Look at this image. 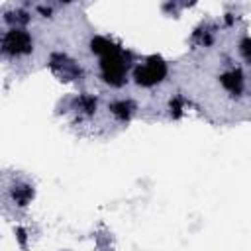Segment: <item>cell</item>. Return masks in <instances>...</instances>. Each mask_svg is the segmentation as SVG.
Segmentation results:
<instances>
[{
    "label": "cell",
    "instance_id": "obj_1",
    "mask_svg": "<svg viewBox=\"0 0 251 251\" xmlns=\"http://www.w3.org/2000/svg\"><path fill=\"white\" fill-rule=\"evenodd\" d=\"M165 76H167V63L157 55L149 57L143 65L135 67L133 71V80L141 86H153L161 82Z\"/></svg>",
    "mask_w": 251,
    "mask_h": 251
},
{
    "label": "cell",
    "instance_id": "obj_10",
    "mask_svg": "<svg viewBox=\"0 0 251 251\" xmlns=\"http://www.w3.org/2000/svg\"><path fill=\"white\" fill-rule=\"evenodd\" d=\"M6 20L8 22H20V24H27V14L25 12H22V10H18V12H12V14H8L6 16Z\"/></svg>",
    "mask_w": 251,
    "mask_h": 251
},
{
    "label": "cell",
    "instance_id": "obj_3",
    "mask_svg": "<svg viewBox=\"0 0 251 251\" xmlns=\"http://www.w3.org/2000/svg\"><path fill=\"white\" fill-rule=\"evenodd\" d=\"M2 51L6 55H10V57L31 53V37H29V33L25 29L12 27L10 31H6L4 39H2Z\"/></svg>",
    "mask_w": 251,
    "mask_h": 251
},
{
    "label": "cell",
    "instance_id": "obj_2",
    "mask_svg": "<svg viewBox=\"0 0 251 251\" xmlns=\"http://www.w3.org/2000/svg\"><path fill=\"white\" fill-rule=\"evenodd\" d=\"M100 71H102V78L112 84V86H122L126 80V71H127V61L124 57V53H114L108 57L100 59Z\"/></svg>",
    "mask_w": 251,
    "mask_h": 251
},
{
    "label": "cell",
    "instance_id": "obj_12",
    "mask_svg": "<svg viewBox=\"0 0 251 251\" xmlns=\"http://www.w3.org/2000/svg\"><path fill=\"white\" fill-rule=\"evenodd\" d=\"M241 53H243V57H245V59H249V61H251V39H249V37L241 41Z\"/></svg>",
    "mask_w": 251,
    "mask_h": 251
},
{
    "label": "cell",
    "instance_id": "obj_7",
    "mask_svg": "<svg viewBox=\"0 0 251 251\" xmlns=\"http://www.w3.org/2000/svg\"><path fill=\"white\" fill-rule=\"evenodd\" d=\"M12 198L16 200L18 206H25L33 198V188L29 184H18L12 188Z\"/></svg>",
    "mask_w": 251,
    "mask_h": 251
},
{
    "label": "cell",
    "instance_id": "obj_5",
    "mask_svg": "<svg viewBox=\"0 0 251 251\" xmlns=\"http://www.w3.org/2000/svg\"><path fill=\"white\" fill-rule=\"evenodd\" d=\"M220 80H222V86H224L227 92H231V94H239V92L243 90V75H241V71H237V69L224 73Z\"/></svg>",
    "mask_w": 251,
    "mask_h": 251
},
{
    "label": "cell",
    "instance_id": "obj_6",
    "mask_svg": "<svg viewBox=\"0 0 251 251\" xmlns=\"http://www.w3.org/2000/svg\"><path fill=\"white\" fill-rule=\"evenodd\" d=\"M90 49H92L96 55H100V59L122 51L116 43H112V41H110V39H106V37H94V39L90 41Z\"/></svg>",
    "mask_w": 251,
    "mask_h": 251
},
{
    "label": "cell",
    "instance_id": "obj_9",
    "mask_svg": "<svg viewBox=\"0 0 251 251\" xmlns=\"http://www.w3.org/2000/svg\"><path fill=\"white\" fill-rule=\"evenodd\" d=\"M78 104H80V108H82L86 114H92V112L96 110V98H94V96L82 94V96L78 98Z\"/></svg>",
    "mask_w": 251,
    "mask_h": 251
},
{
    "label": "cell",
    "instance_id": "obj_11",
    "mask_svg": "<svg viewBox=\"0 0 251 251\" xmlns=\"http://www.w3.org/2000/svg\"><path fill=\"white\" fill-rule=\"evenodd\" d=\"M180 108H182V98L180 96H175L171 100V112H175V116H180Z\"/></svg>",
    "mask_w": 251,
    "mask_h": 251
},
{
    "label": "cell",
    "instance_id": "obj_4",
    "mask_svg": "<svg viewBox=\"0 0 251 251\" xmlns=\"http://www.w3.org/2000/svg\"><path fill=\"white\" fill-rule=\"evenodd\" d=\"M51 69L59 76H63L65 80H71V78H75V76L80 75V69L71 59H67L65 55H53L51 57Z\"/></svg>",
    "mask_w": 251,
    "mask_h": 251
},
{
    "label": "cell",
    "instance_id": "obj_8",
    "mask_svg": "<svg viewBox=\"0 0 251 251\" xmlns=\"http://www.w3.org/2000/svg\"><path fill=\"white\" fill-rule=\"evenodd\" d=\"M110 110L118 120H127L131 116V112H133V104L129 100H120V102H114L110 106Z\"/></svg>",
    "mask_w": 251,
    "mask_h": 251
}]
</instances>
